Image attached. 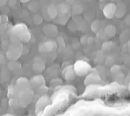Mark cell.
<instances>
[{
	"label": "cell",
	"mask_w": 130,
	"mask_h": 116,
	"mask_svg": "<svg viewBox=\"0 0 130 116\" xmlns=\"http://www.w3.org/2000/svg\"><path fill=\"white\" fill-rule=\"evenodd\" d=\"M11 34L22 42H28L31 39L29 29L24 23H18L11 29Z\"/></svg>",
	"instance_id": "cell-1"
},
{
	"label": "cell",
	"mask_w": 130,
	"mask_h": 116,
	"mask_svg": "<svg viewBox=\"0 0 130 116\" xmlns=\"http://www.w3.org/2000/svg\"><path fill=\"white\" fill-rule=\"evenodd\" d=\"M73 68L76 76L79 77L87 76L91 71V66L88 62L83 60H77L74 64Z\"/></svg>",
	"instance_id": "cell-2"
},
{
	"label": "cell",
	"mask_w": 130,
	"mask_h": 116,
	"mask_svg": "<svg viewBox=\"0 0 130 116\" xmlns=\"http://www.w3.org/2000/svg\"><path fill=\"white\" fill-rule=\"evenodd\" d=\"M33 97H34V92L30 89L23 90V91L18 92L17 93V100H18L20 106L25 107L28 106L32 101Z\"/></svg>",
	"instance_id": "cell-3"
},
{
	"label": "cell",
	"mask_w": 130,
	"mask_h": 116,
	"mask_svg": "<svg viewBox=\"0 0 130 116\" xmlns=\"http://www.w3.org/2000/svg\"><path fill=\"white\" fill-rule=\"evenodd\" d=\"M22 54V51L20 48L16 46L12 45L10 46L8 50L6 52V58L8 59L10 61H17V60L20 57Z\"/></svg>",
	"instance_id": "cell-4"
},
{
	"label": "cell",
	"mask_w": 130,
	"mask_h": 116,
	"mask_svg": "<svg viewBox=\"0 0 130 116\" xmlns=\"http://www.w3.org/2000/svg\"><path fill=\"white\" fill-rule=\"evenodd\" d=\"M14 86L16 89L17 93H18L21 91L30 89L31 86H30V80L28 78L25 77H21L18 78V80L16 82V85Z\"/></svg>",
	"instance_id": "cell-5"
},
{
	"label": "cell",
	"mask_w": 130,
	"mask_h": 116,
	"mask_svg": "<svg viewBox=\"0 0 130 116\" xmlns=\"http://www.w3.org/2000/svg\"><path fill=\"white\" fill-rule=\"evenodd\" d=\"M117 9V5L115 3H108L105 5L103 10V13L104 17L108 19H113L115 15V12Z\"/></svg>",
	"instance_id": "cell-6"
},
{
	"label": "cell",
	"mask_w": 130,
	"mask_h": 116,
	"mask_svg": "<svg viewBox=\"0 0 130 116\" xmlns=\"http://www.w3.org/2000/svg\"><path fill=\"white\" fill-rule=\"evenodd\" d=\"M57 47V44L56 42L53 40H48L41 43L39 46V51L43 53H50L55 50Z\"/></svg>",
	"instance_id": "cell-7"
},
{
	"label": "cell",
	"mask_w": 130,
	"mask_h": 116,
	"mask_svg": "<svg viewBox=\"0 0 130 116\" xmlns=\"http://www.w3.org/2000/svg\"><path fill=\"white\" fill-rule=\"evenodd\" d=\"M100 83H101L100 77L98 74H96L94 72L89 73L86 76V80L84 81V83L86 86H89V85H91V84H98Z\"/></svg>",
	"instance_id": "cell-8"
},
{
	"label": "cell",
	"mask_w": 130,
	"mask_h": 116,
	"mask_svg": "<svg viewBox=\"0 0 130 116\" xmlns=\"http://www.w3.org/2000/svg\"><path fill=\"white\" fill-rule=\"evenodd\" d=\"M43 33L48 37H55L57 34V28L54 25H45L43 28Z\"/></svg>",
	"instance_id": "cell-9"
},
{
	"label": "cell",
	"mask_w": 130,
	"mask_h": 116,
	"mask_svg": "<svg viewBox=\"0 0 130 116\" xmlns=\"http://www.w3.org/2000/svg\"><path fill=\"white\" fill-rule=\"evenodd\" d=\"M33 69L37 73H42L45 69V64L41 57H36L33 63Z\"/></svg>",
	"instance_id": "cell-10"
},
{
	"label": "cell",
	"mask_w": 130,
	"mask_h": 116,
	"mask_svg": "<svg viewBox=\"0 0 130 116\" xmlns=\"http://www.w3.org/2000/svg\"><path fill=\"white\" fill-rule=\"evenodd\" d=\"M62 77L63 78L67 80V81H71L75 79L76 75L74 71L73 66H69L66 68H65L62 71Z\"/></svg>",
	"instance_id": "cell-11"
},
{
	"label": "cell",
	"mask_w": 130,
	"mask_h": 116,
	"mask_svg": "<svg viewBox=\"0 0 130 116\" xmlns=\"http://www.w3.org/2000/svg\"><path fill=\"white\" fill-rule=\"evenodd\" d=\"M30 86L32 85L35 87L44 86L45 85V80L42 75H37L30 79Z\"/></svg>",
	"instance_id": "cell-12"
},
{
	"label": "cell",
	"mask_w": 130,
	"mask_h": 116,
	"mask_svg": "<svg viewBox=\"0 0 130 116\" xmlns=\"http://www.w3.org/2000/svg\"><path fill=\"white\" fill-rule=\"evenodd\" d=\"M103 33L107 37H113L117 33V29L114 25H109L104 28Z\"/></svg>",
	"instance_id": "cell-13"
},
{
	"label": "cell",
	"mask_w": 130,
	"mask_h": 116,
	"mask_svg": "<svg viewBox=\"0 0 130 116\" xmlns=\"http://www.w3.org/2000/svg\"><path fill=\"white\" fill-rule=\"evenodd\" d=\"M126 6L124 5V4L120 3L118 5V6L117 5V9H116L115 17H117V18L123 17L126 14Z\"/></svg>",
	"instance_id": "cell-14"
},
{
	"label": "cell",
	"mask_w": 130,
	"mask_h": 116,
	"mask_svg": "<svg viewBox=\"0 0 130 116\" xmlns=\"http://www.w3.org/2000/svg\"><path fill=\"white\" fill-rule=\"evenodd\" d=\"M47 11H48V14L50 17L51 19H55L58 14V10L57 8L56 5H53V4H51L48 7Z\"/></svg>",
	"instance_id": "cell-15"
},
{
	"label": "cell",
	"mask_w": 130,
	"mask_h": 116,
	"mask_svg": "<svg viewBox=\"0 0 130 116\" xmlns=\"http://www.w3.org/2000/svg\"><path fill=\"white\" fill-rule=\"evenodd\" d=\"M48 103V99L47 96H42L38 101V103L36 104V109H40L42 107H45Z\"/></svg>",
	"instance_id": "cell-16"
},
{
	"label": "cell",
	"mask_w": 130,
	"mask_h": 116,
	"mask_svg": "<svg viewBox=\"0 0 130 116\" xmlns=\"http://www.w3.org/2000/svg\"><path fill=\"white\" fill-rule=\"evenodd\" d=\"M100 29V21L98 19H95L92 22V23L91 24V30L94 32V33H98Z\"/></svg>",
	"instance_id": "cell-17"
},
{
	"label": "cell",
	"mask_w": 130,
	"mask_h": 116,
	"mask_svg": "<svg viewBox=\"0 0 130 116\" xmlns=\"http://www.w3.org/2000/svg\"><path fill=\"white\" fill-rule=\"evenodd\" d=\"M8 67L10 71H14L21 68V64L17 61H10L8 63Z\"/></svg>",
	"instance_id": "cell-18"
},
{
	"label": "cell",
	"mask_w": 130,
	"mask_h": 116,
	"mask_svg": "<svg viewBox=\"0 0 130 116\" xmlns=\"http://www.w3.org/2000/svg\"><path fill=\"white\" fill-rule=\"evenodd\" d=\"M82 11H83V8L78 4H75L71 7V13L73 15L78 16Z\"/></svg>",
	"instance_id": "cell-19"
},
{
	"label": "cell",
	"mask_w": 130,
	"mask_h": 116,
	"mask_svg": "<svg viewBox=\"0 0 130 116\" xmlns=\"http://www.w3.org/2000/svg\"><path fill=\"white\" fill-rule=\"evenodd\" d=\"M8 95L9 97H11L13 98V97L16 95L17 94V91H16V89H15V86H13V85H10L8 86Z\"/></svg>",
	"instance_id": "cell-20"
},
{
	"label": "cell",
	"mask_w": 130,
	"mask_h": 116,
	"mask_svg": "<svg viewBox=\"0 0 130 116\" xmlns=\"http://www.w3.org/2000/svg\"><path fill=\"white\" fill-rule=\"evenodd\" d=\"M113 47H114V42L111 41H106L102 45V48L104 50H111Z\"/></svg>",
	"instance_id": "cell-21"
},
{
	"label": "cell",
	"mask_w": 130,
	"mask_h": 116,
	"mask_svg": "<svg viewBox=\"0 0 130 116\" xmlns=\"http://www.w3.org/2000/svg\"><path fill=\"white\" fill-rule=\"evenodd\" d=\"M38 7H39V5H38V2H37L36 1H33V2H29V6H28V8L31 11H37L38 10Z\"/></svg>",
	"instance_id": "cell-22"
},
{
	"label": "cell",
	"mask_w": 130,
	"mask_h": 116,
	"mask_svg": "<svg viewBox=\"0 0 130 116\" xmlns=\"http://www.w3.org/2000/svg\"><path fill=\"white\" fill-rule=\"evenodd\" d=\"M33 21H34V23L35 25H40L42 22V17L38 15V14H35L34 16V18H33Z\"/></svg>",
	"instance_id": "cell-23"
},
{
	"label": "cell",
	"mask_w": 130,
	"mask_h": 116,
	"mask_svg": "<svg viewBox=\"0 0 130 116\" xmlns=\"http://www.w3.org/2000/svg\"><path fill=\"white\" fill-rule=\"evenodd\" d=\"M120 71V66H113L111 68V72L112 74H118Z\"/></svg>",
	"instance_id": "cell-24"
},
{
	"label": "cell",
	"mask_w": 130,
	"mask_h": 116,
	"mask_svg": "<svg viewBox=\"0 0 130 116\" xmlns=\"http://www.w3.org/2000/svg\"><path fill=\"white\" fill-rule=\"evenodd\" d=\"M10 105L13 107H17V106H20L19 104V102H18V100L17 99H15V98H11L10 100Z\"/></svg>",
	"instance_id": "cell-25"
},
{
	"label": "cell",
	"mask_w": 130,
	"mask_h": 116,
	"mask_svg": "<svg viewBox=\"0 0 130 116\" xmlns=\"http://www.w3.org/2000/svg\"><path fill=\"white\" fill-rule=\"evenodd\" d=\"M70 9V8H69V6L67 5V4H61L60 5V10L62 11V12H67V11H69Z\"/></svg>",
	"instance_id": "cell-26"
},
{
	"label": "cell",
	"mask_w": 130,
	"mask_h": 116,
	"mask_svg": "<svg viewBox=\"0 0 130 116\" xmlns=\"http://www.w3.org/2000/svg\"><path fill=\"white\" fill-rule=\"evenodd\" d=\"M130 17H129V14H128L126 17V18H125V23L127 25H130Z\"/></svg>",
	"instance_id": "cell-27"
},
{
	"label": "cell",
	"mask_w": 130,
	"mask_h": 116,
	"mask_svg": "<svg viewBox=\"0 0 130 116\" xmlns=\"http://www.w3.org/2000/svg\"><path fill=\"white\" fill-rule=\"evenodd\" d=\"M5 63V57L4 55L0 54V63L1 64H4Z\"/></svg>",
	"instance_id": "cell-28"
},
{
	"label": "cell",
	"mask_w": 130,
	"mask_h": 116,
	"mask_svg": "<svg viewBox=\"0 0 130 116\" xmlns=\"http://www.w3.org/2000/svg\"><path fill=\"white\" fill-rule=\"evenodd\" d=\"M6 4V1H0V6H2Z\"/></svg>",
	"instance_id": "cell-29"
},
{
	"label": "cell",
	"mask_w": 130,
	"mask_h": 116,
	"mask_svg": "<svg viewBox=\"0 0 130 116\" xmlns=\"http://www.w3.org/2000/svg\"><path fill=\"white\" fill-rule=\"evenodd\" d=\"M22 3H29V2L30 1H28V0H25V1H23V0H22V1H20Z\"/></svg>",
	"instance_id": "cell-30"
},
{
	"label": "cell",
	"mask_w": 130,
	"mask_h": 116,
	"mask_svg": "<svg viewBox=\"0 0 130 116\" xmlns=\"http://www.w3.org/2000/svg\"><path fill=\"white\" fill-rule=\"evenodd\" d=\"M4 116H10V115H4Z\"/></svg>",
	"instance_id": "cell-31"
}]
</instances>
